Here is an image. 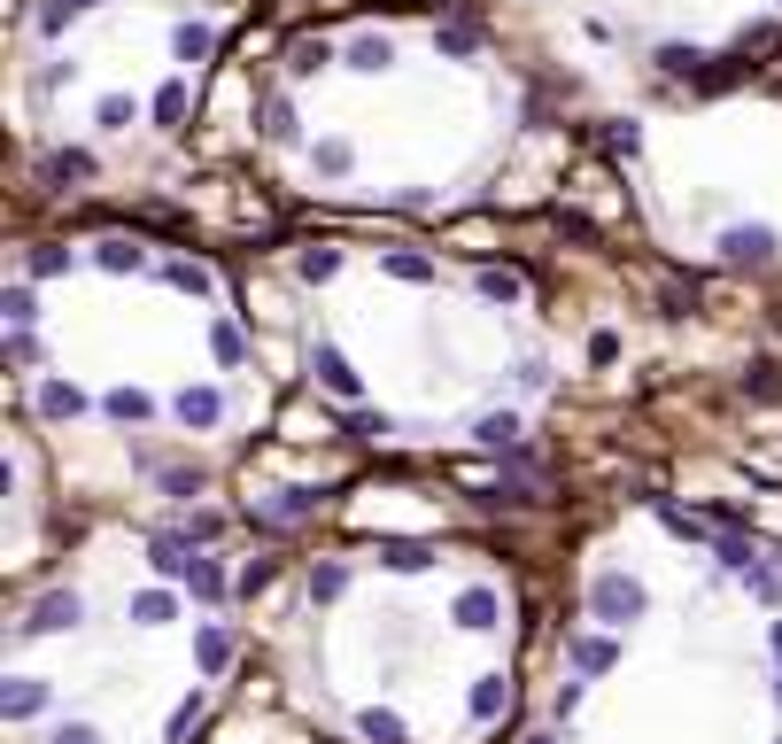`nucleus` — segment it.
<instances>
[{"label":"nucleus","mask_w":782,"mask_h":744,"mask_svg":"<svg viewBox=\"0 0 782 744\" xmlns=\"http://www.w3.org/2000/svg\"><path fill=\"white\" fill-rule=\"evenodd\" d=\"M589 613H596L604 628H628V621L651 613V598H643L636 574H596V582H589Z\"/></svg>","instance_id":"nucleus-1"},{"label":"nucleus","mask_w":782,"mask_h":744,"mask_svg":"<svg viewBox=\"0 0 782 744\" xmlns=\"http://www.w3.org/2000/svg\"><path fill=\"white\" fill-rule=\"evenodd\" d=\"M85 621V598L78 590H47L39 605H32V621H24V636H70Z\"/></svg>","instance_id":"nucleus-2"},{"label":"nucleus","mask_w":782,"mask_h":744,"mask_svg":"<svg viewBox=\"0 0 782 744\" xmlns=\"http://www.w3.org/2000/svg\"><path fill=\"white\" fill-rule=\"evenodd\" d=\"M566 668L573 675H613L620 668V643L613 636H566Z\"/></svg>","instance_id":"nucleus-3"},{"label":"nucleus","mask_w":782,"mask_h":744,"mask_svg":"<svg viewBox=\"0 0 782 744\" xmlns=\"http://www.w3.org/2000/svg\"><path fill=\"white\" fill-rule=\"evenodd\" d=\"M721 248H728L736 264H767V257H774V233H767V225H728Z\"/></svg>","instance_id":"nucleus-4"},{"label":"nucleus","mask_w":782,"mask_h":744,"mask_svg":"<svg viewBox=\"0 0 782 744\" xmlns=\"http://www.w3.org/2000/svg\"><path fill=\"white\" fill-rule=\"evenodd\" d=\"M496 621H503V598H496V590H465V598H458V628L488 636Z\"/></svg>","instance_id":"nucleus-5"},{"label":"nucleus","mask_w":782,"mask_h":744,"mask_svg":"<svg viewBox=\"0 0 782 744\" xmlns=\"http://www.w3.org/2000/svg\"><path fill=\"white\" fill-rule=\"evenodd\" d=\"M357 729H365V744H411L403 713H388V706H365V713H357Z\"/></svg>","instance_id":"nucleus-6"},{"label":"nucleus","mask_w":782,"mask_h":744,"mask_svg":"<svg viewBox=\"0 0 782 744\" xmlns=\"http://www.w3.org/2000/svg\"><path fill=\"white\" fill-rule=\"evenodd\" d=\"M187 543H194V535H155V543H147V566H155V574H179V582H187V566H194Z\"/></svg>","instance_id":"nucleus-7"},{"label":"nucleus","mask_w":782,"mask_h":744,"mask_svg":"<svg viewBox=\"0 0 782 744\" xmlns=\"http://www.w3.org/2000/svg\"><path fill=\"white\" fill-rule=\"evenodd\" d=\"M380 558H388L395 574H418V566L434 558V543H418V535H388V543H380Z\"/></svg>","instance_id":"nucleus-8"},{"label":"nucleus","mask_w":782,"mask_h":744,"mask_svg":"<svg viewBox=\"0 0 782 744\" xmlns=\"http://www.w3.org/2000/svg\"><path fill=\"white\" fill-rule=\"evenodd\" d=\"M217 411H225L217 388H187V395H179V420H187V427H217Z\"/></svg>","instance_id":"nucleus-9"},{"label":"nucleus","mask_w":782,"mask_h":744,"mask_svg":"<svg viewBox=\"0 0 782 744\" xmlns=\"http://www.w3.org/2000/svg\"><path fill=\"white\" fill-rule=\"evenodd\" d=\"M187 590H194L202 605H217L233 582H225V566H217V558H194V566H187Z\"/></svg>","instance_id":"nucleus-10"},{"label":"nucleus","mask_w":782,"mask_h":744,"mask_svg":"<svg viewBox=\"0 0 782 744\" xmlns=\"http://www.w3.org/2000/svg\"><path fill=\"white\" fill-rule=\"evenodd\" d=\"M503 706H511V683H503V675H481V683H473V721H496Z\"/></svg>","instance_id":"nucleus-11"},{"label":"nucleus","mask_w":782,"mask_h":744,"mask_svg":"<svg viewBox=\"0 0 782 744\" xmlns=\"http://www.w3.org/2000/svg\"><path fill=\"white\" fill-rule=\"evenodd\" d=\"M310 365H318V380H325L333 395H357V373H349V357H341V350H318Z\"/></svg>","instance_id":"nucleus-12"},{"label":"nucleus","mask_w":782,"mask_h":744,"mask_svg":"<svg viewBox=\"0 0 782 744\" xmlns=\"http://www.w3.org/2000/svg\"><path fill=\"white\" fill-rule=\"evenodd\" d=\"M170 613H179V598H170V590H140V598H132V621H140V628H163Z\"/></svg>","instance_id":"nucleus-13"},{"label":"nucleus","mask_w":782,"mask_h":744,"mask_svg":"<svg viewBox=\"0 0 782 744\" xmlns=\"http://www.w3.org/2000/svg\"><path fill=\"white\" fill-rule=\"evenodd\" d=\"M32 713H47V683H9V721H32Z\"/></svg>","instance_id":"nucleus-14"},{"label":"nucleus","mask_w":782,"mask_h":744,"mask_svg":"<svg viewBox=\"0 0 782 744\" xmlns=\"http://www.w3.org/2000/svg\"><path fill=\"white\" fill-rule=\"evenodd\" d=\"M39 411H47V420H78L85 395H78V388H62V380H47V388H39Z\"/></svg>","instance_id":"nucleus-15"},{"label":"nucleus","mask_w":782,"mask_h":744,"mask_svg":"<svg viewBox=\"0 0 782 744\" xmlns=\"http://www.w3.org/2000/svg\"><path fill=\"white\" fill-rule=\"evenodd\" d=\"M194 659H202V675H217L225 659H233V628H202V643H194Z\"/></svg>","instance_id":"nucleus-16"},{"label":"nucleus","mask_w":782,"mask_h":744,"mask_svg":"<svg viewBox=\"0 0 782 744\" xmlns=\"http://www.w3.org/2000/svg\"><path fill=\"white\" fill-rule=\"evenodd\" d=\"M473 435H481L488 450H511V442H519V420H511V411H496V420H481Z\"/></svg>","instance_id":"nucleus-17"},{"label":"nucleus","mask_w":782,"mask_h":744,"mask_svg":"<svg viewBox=\"0 0 782 744\" xmlns=\"http://www.w3.org/2000/svg\"><path fill=\"white\" fill-rule=\"evenodd\" d=\"M349 590V566H310V598L325 605V598H341Z\"/></svg>","instance_id":"nucleus-18"},{"label":"nucleus","mask_w":782,"mask_h":744,"mask_svg":"<svg viewBox=\"0 0 782 744\" xmlns=\"http://www.w3.org/2000/svg\"><path fill=\"white\" fill-rule=\"evenodd\" d=\"M202 713H210V698L194 690V698H187L179 713H170V729H163V736H170V744H179V736H194V721H202Z\"/></svg>","instance_id":"nucleus-19"},{"label":"nucleus","mask_w":782,"mask_h":744,"mask_svg":"<svg viewBox=\"0 0 782 744\" xmlns=\"http://www.w3.org/2000/svg\"><path fill=\"white\" fill-rule=\"evenodd\" d=\"M349 62H357V70H388V62H395V47H388V39H357V47H349Z\"/></svg>","instance_id":"nucleus-20"},{"label":"nucleus","mask_w":782,"mask_h":744,"mask_svg":"<svg viewBox=\"0 0 782 744\" xmlns=\"http://www.w3.org/2000/svg\"><path fill=\"white\" fill-rule=\"evenodd\" d=\"M744 582H751V598H767V605H782V566H751V574H744Z\"/></svg>","instance_id":"nucleus-21"},{"label":"nucleus","mask_w":782,"mask_h":744,"mask_svg":"<svg viewBox=\"0 0 782 744\" xmlns=\"http://www.w3.org/2000/svg\"><path fill=\"white\" fill-rule=\"evenodd\" d=\"M170 47H179V62H202V55H210V32H202V24H179V39H170Z\"/></svg>","instance_id":"nucleus-22"},{"label":"nucleus","mask_w":782,"mask_h":744,"mask_svg":"<svg viewBox=\"0 0 782 744\" xmlns=\"http://www.w3.org/2000/svg\"><path fill=\"white\" fill-rule=\"evenodd\" d=\"M102 264H109V272H140V248H132V240H102Z\"/></svg>","instance_id":"nucleus-23"},{"label":"nucleus","mask_w":782,"mask_h":744,"mask_svg":"<svg viewBox=\"0 0 782 744\" xmlns=\"http://www.w3.org/2000/svg\"><path fill=\"white\" fill-rule=\"evenodd\" d=\"M721 566H728V574H751V543H744V535H721Z\"/></svg>","instance_id":"nucleus-24"},{"label":"nucleus","mask_w":782,"mask_h":744,"mask_svg":"<svg viewBox=\"0 0 782 744\" xmlns=\"http://www.w3.org/2000/svg\"><path fill=\"white\" fill-rule=\"evenodd\" d=\"M155 117L179 125V117H187V86H163V94H155Z\"/></svg>","instance_id":"nucleus-25"},{"label":"nucleus","mask_w":782,"mask_h":744,"mask_svg":"<svg viewBox=\"0 0 782 744\" xmlns=\"http://www.w3.org/2000/svg\"><path fill=\"white\" fill-rule=\"evenodd\" d=\"M109 420H147V395H132V388H117V395H109Z\"/></svg>","instance_id":"nucleus-26"},{"label":"nucleus","mask_w":782,"mask_h":744,"mask_svg":"<svg viewBox=\"0 0 782 744\" xmlns=\"http://www.w3.org/2000/svg\"><path fill=\"white\" fill-rule=\"evenodd\" d=\"M357 435H365V442H388L395 420H388V411H357Z\"/></svg>","instance_id":"nucleus-27"},{"label":"nucleus","mask_w":782,"mask_h":744,"mask_svg":"<svg viewBox=\"0 0 782 744\" xmlns=\"http://www.w3.org/2000/svg\"><path fill=\"white\" fill-rule=\"evenodd\" d=\"M388 272H395V280H426L434 264H426V257H411V248H395V257H388Z\"/></svg>","instance_id":"nucleus-28"},{"label":"nucleus","mask_w":782,"mask_h":744,"mask_svg":"<svg viewBox=\"0 0 782 744\" xmlns=\"http://www.w3.org/2000/svg\"><path fill=\"white\" fill-rule=\"evenodd\" d=\"M318 172H333V179L349 172V140H325V147H318Z\"/></svg>","instance_id":"nucleus-29"},{"label":"nucleus","mask_w":782,"mask_h":744,"mask_svg":"<svg viewBox=\"0 0 782 744\" xmlns=\"http://www.w3.org/2000/svg\"><path fill=\"white\" fill-rule=\"evenodd\" d=\"M47 744H102V729H85V721H62Z\"/></svg>","instance_id":"nucleus-30"},{"label":"nucleus","mask_w":782,"mask_h":744,"mask_svg":"<svg viewBox=\"0 0 782 744\" xmlns=\"http://www.w3.org/2000/svg\"><path fill=\"white\" fill-rule=\"evenodd\" d=\"M264 582H272V558H256V566H240V598H256Z\"/></svg>","instance_id":"nucleus-31"},{"label":"nucleus","mask_w":782,"mask_h":744,"mask_svg":"<svg viewBox=\"0 0 782 744\" xmlns=\"http://www.w3.org/2000/svg\"><path fill=\"white\" fill-rule=\"evenodd\" d=\"M573 706H581V683H558V698H550V713H558V721H573Z\"/></svg>","instance_id":"nucleus-32"},{"label":"nucleus","mask_w":782,"mask_h":744,"mask_svg":"<svg viewBox=\"0 0 782 744\" xmlns=\"http://www.w3.org/2000/svg\"><path fill=\"white\" fill-rule=\"evenodd\" d=\"M767 651H774V659H782V621H774V628H767Z\"/></svg>","instance_id":"nucleus-33"},{"label":"nucleus","mask_w":782,"mask_h":744,"mask_svg":"<svg viewBox=\"0 0 782 744\" xmlns=\"http://www.w3.org/2000/svg\"><path fill=\"white\" fill-rule=\"evenodd\" d=\"M528 744H558V736H550V729H543V736H528Z\"/></svg>","instance_id":"nucleus-34"},{"label":"nucleus","mask_w":782,"mask_h":744,"mask_svg":"<svg viewBox=\"0 0 782 744\" xmlns=\"http://www.w3.org/2000/svg\"><path fill=\"white\" fill-rule=\"evenodd\" d=\"M774 698H782V675H774Z\"/></svg>","instance_id":"nucleus-35"}]
</instances>
